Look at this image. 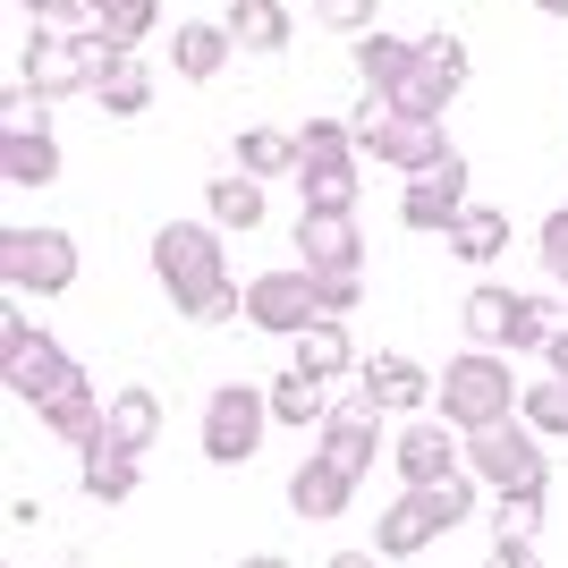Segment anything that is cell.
<instances>
[{
  "label": "cell",
  "mask_w": 568,
  "mask_h": 568,
  "mask_svg": "<svg viewBox=\"0 0 568 568\" xmlns=\"http://www.w3.org/2000/svg\"><path fill=\"white\" fill-rule=\"evenodd\" d=\"M153 281H162L179 323H204V332L213 323H246V281L230 272L213 221H162L153 230Z\"/></svg>",
  "instance_id": "obj_1"
},
{
  "label": "cell",
  "mask_w": 568,
  "mask_h": 568,
  "mask_svg": "<svg viewBox=\"0 0 568 568\" xmlns=\"http://www.w3.org/2000/svg\"><path fill=\"white\" fill-rule=\"evenodd\" d=\"M518 390L526 382L509 374V348H458L433 382V416H450L458 433H484L500 416H518Z\"/></svg>",
  "instance_id": "obj_2"
},
{
  "label": "cell",
  "mask_w": 568,
  "mask_h": 568,
  "mask_svg": "<svg viewBox=\"0 0 568 568\" xmlns=\"http://www.w3.org/2000/svg\"><path fill=\"white\" fill-rule=\"evenodd\" d=\"M551 442L526 416H500V425L467 433V475L484 484V493H551Z\"/></svg>",
  "instance_id": "obj_3"
},
{
  "label": "cell",
  "mask_w": 568,
  "mask_h": 568,
  "mask_svg": "<svg viewBox=\"0 0 568 568\" xmlns=\"http://www.w3.org/2000/svg\"><path fill=\"white\" fill-rule=\"evenodd\" d=\"M60 179V136L43 119V94L34 85H0V187H51Z\"/></svg>",
  "instance_id": "obj_4"
},
{
  "label": "cell",
  "mask_w": 568,
  "mask_h": 568,
  "mask_svg": "<svg viewBox=\"0 0 568 568\" xmlns=\"http://www.w3.org/2000/svg\"><path fill=\"white\" fill-rule=\"evenodd\" d=\"M77 272H85V255L69 230H34V221L0 230V288L9 297H60V288H77Z\"/></svg>",
  "instance_id": "obj_5"
},
{
  "label": "cell",
  "mask_w": 568,
  "mask_h": 568,
  "mask_svg": "<svg viewBox=\"0 0 568 568\" xmlns=\"http://www.w3.org/2000/svg\"><path fill=\"white\" fill-rule=\"evenodd\" d=\"M272 425H281V416H272V390H255V382H221L213 399H204V458H213V467H246Z\"/></svg>",
  "instance_id": "obj_6"
},
{
  "label": "cell",
  "mask_w": 568,
  "mask_h": 568,
  "mask_svg": "<svg viewBox=\"0 0 568 568\" xmlns=\"http://www.w3.org/2000/svg\"><path fill=\"white\" fill-rule=\"evenodd\" d=\"M467 204H475V179H467V153H458V144L433 170L399 179V230H416V237H450Z\"/></svg>",
  "instance_id": "obj_7"
},
{
  "label": "cell",
  "mask_w": 568,
  "mask_h": 568,
  "mask_svg": "<svg viewBox=\"0 0 568 568\" xmlns=\"http://www.w3.org/2000/svg\"><path fill=\"white\" fill-rule=\"evenodd\" d=\"M77 374V356H69V339H51V332H34L18 306H0V382L18 390L26 407L43 399L51 382H69Z\"/></svg>",
  "instance_id": "obj_8"
},
{
  "label": "cell",
  "mask_w": 568,
  "mask_h": 568,
  "mask_svg": "<svg viewBox=\"0 0 568 568\" xmlns=\"http://www.w3.org/2000/svg\"><path fill=\"white\" fill-rule=\"evenodd\" d=\"M246 323H255L263 339H297L323 323V288H314V272L297 263V272H255L246 281Z\"/></svg>",
  "instance_id": "obj_9"
},
{
  "label": "cell",
  "mask_w": 568,
  "mask_h": 568,
  "mask_svg": "<svg viewBox=\"0 0 568 568\" xmlns=\"http://www.w3.org/2000/svg\"><path fill=\"white\" fill-rule=\"evenodd\" d=\"M467 94V43L458 34H416V69L399 85L407 119H450V102Z\"/></svg>",
  "instance_id": "obj_10"
},
{
  "label": "cell",
  "mask_w": 568,
  "mask_h": 568,
  "mask_svg": "<svg viewBox=\"0 0 568 568\" xmlns=\"http://www.w3.org/2000/svg\"><path fill=\"white\" fill-rule=\"evenodd\" d=\"M390 467H399V484H442V475L467 467V433L450 416H407L399 442H390Z\"/></svg>",
  "instance_id": "obj_11"
},
{
  "label": "cell",
  "mask_w": 568,
  "mask_h": 568,
  "mask_svg": "<svg viewBox=\"0 0 568 568\" xmlns=\"http://www.w3.org/2000/svg\"><path fill=\"white\" fill-rule=\"evenodd\" d=\"M34 425H43L60 450H85V442L111 433V399H94V382H85V365H77L69 382H51L43 399H34Z\"/></svg>",
  "instance_id": "obj_12"
},
{
  "label": "cell",
  "mask_w": 568,
  "mask_h": 568,
  "mask_svg": "<svg viewBox=\"0 0 568 568\" xmlns=\"http://www.w3.org/2000/svg\"><path fill=\"white\" fill-rule=\"evenodd\" d=\"M314 450L332 458L339 475H356V484H365V467H374V450H382V407L356 390L348 407H332V416L314 425Z\"/></svg>",
  "instance_id": "obj_13"
},
{
  "label": "cell",
  "mask_w": 568,
  "mask_h": 568,
  "mask_svg": "<svg viewBox=\"0 0 568 568\" xmlns=\"http://www.w3.org/2000/svg\"><path fill=\"white\" fill-rule=\"evenodd\" d=\"M18 85H34L43 102H69L85 94V69H77V34H60V26H34L18 51Z\"/></svg>",
  "instance_id": "obj_14"
},
{
  "label": "cell",
  "mask_w": 568,
  "mask_h": 568,
  "mask_svg": "<svg viewBox=\"0 0 568 568\" xmlns=\"http://www.w3.org/2000/svg\"><path fill=\"white\" fill-rule=\"evenodd\" d=\"M433 382H442V374H425V365H416L407 348H382V356H365V399H374L382 416H399V425L433 407Z\"/></svg>",
  "instance_id": "obj_15"
},
{
  "label": "cell",
  "mask_w": 568,
  "mask_h": 568,
  "mask_svg": "<svg viewBox=\"0 0 568 568\" xmlns=\"http://www.w3.org/2000/svg\"><path fill=\"white\" fill-rule=\"evenodd\" d=\"M297 263L306 272H365V230L356 213H297Z\"/></svg>",
  "instance_id": "obj_16"
},
{
  "label": "cell",
  "mask_w": 568,
  "mask_h": 568,
  "mask_svg": "<svg viewBox=\"0 0 568 568\" xmlns=\"http://www.w3.org/2000/svg\"><path fill=\"white\" fill-rule=\"evenodd\" d=\"M136 467H144V450H136V442H119V433H102V442L77 450V484H85V500H102V509L136 500V484H144Z\"/></svg>",
  "instance_id": "obj_17"
},
{
  "label": "cell",
  "mask_w": 568,
  "mask_h": 568,
  "mask_svg": "<svg viewBox=\"0 0 568 568\" xmlns=\"http://www.w3.org/2000/svg\"><path fill=\"white\" fill-rule=\"evenodd\" d=\"M230 60H237V34H230L221 18H195V26H179V34H170V69L187 77V85H213Z\"/></svg>",
  "instance_id": "obj_18"
},
{
  "label": "cell",
  "mask_w": 568,
  "mask_h": 568,
  "mask_svg": "<svg viewBox=\"0 0 568 568\" xmlns=\"http://www.w3.org/2000/svg\"><path fill=\"white\" fill-rule=\"evenodd\" d=\"M442 153H450V136H442V119H407V111H390V128L374 136V162H390L399 179L433 170Z\"/></svg>",
  "instance_id": "obj_19"
},
{
  "label": "cell",
  "mask_w": 568,
  "mask_h": 568,
  "mask_svg": "<svg viewBox=\"0 0 568 568\" xmlns=\"http://www.w3.org/2000/svg\"><path fill=\"white\" fill-rule=\"evenodd\" d=\"M348 500H356V475H339V467H332L323 450H314L306 467L288 475V509H297L306 526H332L339 509H348Z\"/></svg>",
  "instance_id": "obj_20"
},
{
  "label": "cell",
  "mask_w": 568,
  "mask_h": 568,
  "mask_svg": "<svg viewBox=\"0 0 568 568\" xmlns=\"http://www.w3.org/2000/svg\"><path fill=\"white\" fill-rule=\"evenodd\" d=\"M518 288H500V281H475L467 288V306H458V332L475 339V348H509L518 339Z\"/></svg>",
  "instance_id": "obj_21"
},
{
  "label": "cell",
  "mask_w": 568,
  "mask_h": 568,
  "mask_svg": "<svg viewBox=\"0 0 568 568\" xmlns=\"http://www.w3.org/2000/svg\"><path fill=\"white\" fill-rule=\"evenodd\" d=\"M442 246H450L467 272H493V263L509 255V213H500V204H467V213H458V230L442 237Z\"/></svg>",
  "instance_id": "obj_22"
},
{
  "label": "cell",
  "mask_w": 568,
  "mask_h": 568,
  "mask_svg": "<svg viewBox=\"0 0 568 568\" xmlns=\"http://www.w3.org/2000/svg\"><path fill=\"white\" fill-rule=\"evenodd\" d=\"M221 26L237 34V51H288V34H297V18H288V0H230L221 9Z\"/></svg>",
  "instance_id": "obj_23"
},
{
  "label": "cell",
  "mask_w": 568,
  "mask_h": 568,
  "mask_svg": "<svg viewBox=\"0 0 568 568\" xmlns=\"http://www.w3.org/2000/svg\"><path fill=\"white\" fill-rule=\"evenodd\" d=\"M263 213H272V187L246 179V170H221L213 187H204V221H213V230H255Z\"/></svg>",
  "instance_id": "obj_24"
},
{
  "label": "cell",
  "mask_w": 568,
  "mask_h": 568,
  "mask_svg": "<svg viewBox=\"0 0 568 568\" xmlns=\"http://www.w3.org/2000/svg\"><path fill=\"white\" fill-rule=\"evenodd\" d=\"M407 69H416V43H399V34H356V85L365 94H390L399 102V85H407Z\"/></svg>",
  "instance_id": "obj_25"
},
{
  "label": "cell",
  "mask_w": 568,
  "mask_h": 568,
  "mask_svg": "<svg viewBox=\"0 0 568 568\" xmlns=\"http://www.w3.org/2000/svg\"><path fill=\"white\" fill-rule=\"evenodd\" d=\"M433 535H442V526H433V509L399 484V500H390V509H382V526H374V551H382V560H416Z\"/></svg>",
  "instance_id": "obj_26"
},
{
  "label": "cell",
  "mask_w": 568,
  "mask_h": 568,
  "mask_svg": "<svg viewBox=\"0 0 568 568\" xmlns=\"http://www.w3.org/2000/svg\"><path fill=\"white\" fill-rule=\"evenodd\" d=\"M237 170H246V179H263V187H272V179H297V170H306L297 128H246V136H237Z\"/></svg>",
  "instance_id": "obj_27"
},
{
  "label": "cell",
  "mask_w": 568,
  "mask_h": 568,
  "mask_svg": "<svg viewBox=\"0 0 568 568\" xmlns=\"http://www.w3.org/2000/svg\"><path fill=\"white\" fill-rule=\"evenodd\" d=\"M356 162H365V153H332V162L297 170V187H306L314 213H356Z\"/></svg>",
  "instance_id": "obj_28"
},
{
  "label": "cell",
  "mask_w": 568,
  "mask_h": 568,
  "mask_svg": "<svg viewBox=\"0 0 568 568\" xmlns=\"http://www.w3.org/2000/svg\"><path fill=\"white\" fill-rule=\"evenodd\" d=\"M297 365H306V374H323V382H339V374L356 365V339H348V323H339V314H323L314 332H297Z\"/></svg>",
  "instance_id": "obj_29"
},
{
  "label": "cell",
  "mask_w": 568,
  "mask_h": 568,
  "mask_svg": "<svg viewBox=\"0 0 568 568\" xmlns=\"http://www.w3.org/2000/svg\"><path fill=\"white\" fill-rule=\"evenodd\" d=\"M94 102H102L111 119H144V111H153V69H144L136 51H128V60H119V69L94 85Z\"/></svg>",
  "instance_id": "obj_30"
},
{
  "label": "cell",
  "mask_w": 568,
  "mask_h": 568,
  "mask_svg": "<svg viewBox=\"0 0 568 568\" xmlns=\"http://www.w3.org/2000/svg\"><path fill=\"white\" fill-rule=\"evenodd\" d=\"M518 416H526L535 433H544V442H568V382L551 374V365H544V374H535V382L518 390Z\"/></svg>",
  "instance_id": "obj_31"
},
{
  "label": "cell",
  "mask_w": 568,
  "mask_h": 568,
  "mask_svg": "<svg viewBox=\"0 0 568 568\" xmlns=\"http://www.w3.org/2000/svg\"><path fill=\"white\" fill-rule=\"evenodd\" d=\"M323 390H332V382L297 365V374L272 382V416H281V425H323V416H332V399H323Z\"/></svg>",
  "instance_id": "obj_32"
},
{
  "label": "cell",
  "mask_w": 568,
  "mask_h": 568,
  "mask_svg": "<svg viewBox=\"0 0 568 568\" xmlns=\"http://www.w3.org/2000/svg\"><path fill=\"white\" fill-rule=\"evenodd\" d=\"M111 433H119V442H136V450H153V442H162V390L128 382V390L111 399Z\"/></svg>",
  "instance_id": "obj_33"
},
{
  "label": "cell",
  "mask_w": 568,
  "mask_h": 568,
  "mask_svg": "<svg viewBox=\"0 0 568 568\" xmlns=\"http://www.w3.org/2000/svg\"><path fill=\"white\" fill-rule=\"evenodd\" d=\"M407 493L425 500V509H433V526L450 535V526H467V518H475V493H484V484H475V475L458 467V475H442V484H407Z\"/></svg>",
  "instance_id": "obj_34"
},
{
  "label": "cell",
  "mask_w": 568,
  "mask_h": 568,
  "mask_svg": "<svg viewBox=\"0 0 568 568\" xmlns=\"http://www.w3.org/2000/svg\"><path fill=\"white\" fill-rule=\"evenodd\" d=\"M551 493H493V544H535Z\"/></svg>",
  "instance_id": "obj_35"
},
{
  "label": "cell",
  "mask_w": 568,
  "mask_h": 568,
  "mask_svg": "<svg viewBox=\"0 0 568 568\" xmlns=\"http://www.w3.org/2000/svg\"><path fill=\"white\" fill-rule=\"evenodd\" d=\"M85 18L102 26V34H119V43L136 51L153 26H162V0H85Z\"/></svg>",
  "instance_id": "obj_36"
},
{
  "label": "cell",
  "mask_w": 568,
  "mask_h": 568,
  "mask_svg": "<svg viewBox=\"0 0 568 568\" xmlns=\"http://www.w3.org/2000/svg\"><path fill=\"white\" fill-rule=\"evenodd\" d=\"M551 339H568V297H526V306H518V339H509V348L551 356Z\"/></svg>",
  "instance_id": "obj_37"
},
{
  "label": "cell",
  "mask_w": 568,
  "mask_h": 568,
  "mask_svg": "<svg viewBox=\"0 0 568 568\" xmlns=\"http://www.w3.org/2000/svg\"><path fill=\"white\" fill-rule=\"evenodd\" d=\"M314 18L332 26V34H348V43H356V34H374L382 0H314Z\"/></svg>",
  "instance_id": "obj_38"
},
{
  "label": "cell",
  "mask_w": 568,
  "mask_h": 568,
  "mask_svg": "<svg viewBox=\"0 0 568 568\" xmlns=\"http://www.w3.org/2000/svg\"><path fill=\"white\" fill-rule=\"evenodd\" d=\"M314 288H323V314H339V323H348L356 297H365V272H314Z\"/></svg>",
  "instance_id": "obj_39"
},
{
  "label": "cell",
  "mask_w": 568,
  "mask_h": 568,
  "mask_svg": "<svg viewBox=\"0 0 568 568\" xmlns=\"http://www.w3.org/2000/svg\"><path fill=\"white\" fill-rule=\"evenodd\" d=\"M544 272H560V288H568V204H551V221H544Z\"/></svg>",
  "instance_id": "obj_40"
},
{
  "label": "cell",
  "mask_w": 568,
  "mask_h": 568,
  "mask_svg": "<svg viewBox=\"0 0 568 568\" xmlns=\"http://www.w3.org/2000/svg\"><path fill=\"white\" fill-rule=\"evenodd\" d=\"M484 568H544V551H535V544H493Z\"/></svg>",
  "instance_id": "obj_41"
},
{
  "label": "cell",
  "mask_w": 568,
  "mask_h": 568,
  "mask_svg": "<svg viewBox=\"0 0 568 568\" xmlns=\"http://www.w3.org/2000/svg\"><path fill=\"white\" fill-rule=\"evenodd\" d=\"M323 568H382V551H332Z\"/></svg>",
  "instance_id": "obj_42"
},
{
  "label": "cell",
  "mask_w": 568,
  "mask_h": 568,
  "mask_svg": "<svg viewBox=\"0 0 568 568\" xmlns=\"http://www.w3.org/2000/svg\"><path fill=\"white\" fill-rule=\"evenodd\" d=\"M544 365H551V374L568 382V339H551V356H544Z\"/></svg>",
  "instance_id": "obj_43"
},
{
  "label": "cell",
  "mask_w": 568,
  "mask_h": 568,
  "mask_svg": "<svg viewBox=\"0 0 568 568\" xmlns=\"http://www.w3.org/2000/svg\"><path fill=\"white\" fill-rule=\"evenodd\" d=\"M237 568H288V560H281V551H255V560H237Z\"/></svg>",
  "instance_id": "obj_44"
},
{
  "label": "cell",
  "mask_w": 568,
  "mask_h": 568,
  "mask_svg": "<svg viewBox=\"0 0 568 568\" xmlns=\"http://www.w3.org/2000/svg\"><path fill=\"white\" fill-rule=\"evenodd\" d=\"M535 9H544V18H568V0H535Z\"/></svg>",
  "instance_id": "obj_45"
}]
</instances>
